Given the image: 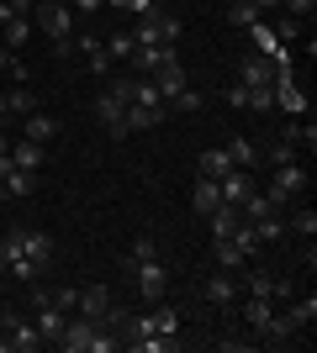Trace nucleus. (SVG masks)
<instances>
[{
  "mask_svg": "<svg viewBox=\"0 0 317 353\" xmlns=\"http://www.w3.org/2000/svg\"><path fill=\"white\" fill-rule=\"evenodd\" d=\"M53 348H64V353H111V348H122L106 327H95V322H85V316H69L64 322V338L53 343Z\"/></svg>",
  "mask_w": 317,
  "mask_h": 353,
  "instance_id": "1",
  "label": "nucleus"
},
{
  "mask_svg": "<svg viewBox=\"0 0 317 353\" xmlns=\"http://www.w3.org/2000/svg\"><path fill=\"white\" fill-rule=\"evenodd\" d=\"M32 27L43 32L48 43H69V37H75V11H69L64 0H37V11H32Z\"/></svg>",
  "mask_w": 317,
  "mask_h": 353,
  "instance_id": "2",
  "label": "nucleus"
},
{
  "mask_svg": "<svg viewBox=\"0 0 317 353\" xmlns=\"http://www.w3.org/2000/svg\"><path fill=\"white\" fill-rule=\"evenodd\" d=\"M127 274H133V285H137V295L143 301H164V290H169V269H164V259H143V264H127Z\"/></svg>",
  "mask_w": 317,
  "mask_h": 353,
  "instance_id": "3",
  "label": "nucleus"
},
{
  "mask_svg": "<svg viewBox=\"0 0 317 353\" xmlns=\"http://www.w3.org/2000/svg\"><path fill=\"white\" fill-rule=\"evenodd\" d=\"M0 190H6V201H21V195H32V190H37V174L16 169V163H11V148L0 153Z\"/></svg>",
  "mask_w": 317,
  "mask_h": 353,
  "instance_id": "4",
  "label": "nucleus"
},
{
  "mask_svg": "<svg viewBox=\"0 0 317 353\" xmlns=\"http://www.w3.org/2000/svg\"><path fill=\"white\" fill-rule=\"evenodd\" d=\"M275 69H286V63H270L265 53H249V59L238 63V85H249V90H270V85H275Z\"/></svg>",
  "mask_w": 317,
  "mask_h": 353,
  "instance_id": "5",
  "label": "nucleus"
},
{
  "mask_svg": "<svg viewBox=\"0 0 317 353\" xmlns=\"http://www.w3.org/2000/svg\"><path fill=\"white\" fill-rule=\"evenodd\" d=\"M16 259H32V264L48 274V264H53V237L43 232V227H21V253Z\"/></svg>",
  "mask_w": 317,
  "mask_h": 353,
  "instance_id": "6",
  "label": "nucleus"
},
{
  "mask_svg": "<svg viewBox=\"0 0 317 353\" xmlns=\"http://www.w3.org/2000/svg\"><path fill=\"white\" fill-rule=\"evenodd\" d=\"M122 117H127V101H117L111 90H101L95 95V121H101L111 137H127V127H122Z\"/></svg>",
  "mask_w": 317,
  "mask_h": 353,
  "instance_id": "7",
  "label": "nucleus"
},
{
  "mask_svg": "<svg viewBox=\"0 0 317 353\" xmlns=\"http://www.w3.org/2000/svg\"><path fill=\"white\" fill-rule=\"evenodd\" d=\"M0 322H6V338H11V348H16V353H37V348H43V338H37V327H32L27 316L6 311Z\"/></svg>",
  "mask_w": 317,
  "mask_h": 353,
  "instance_id": "8",
  "label": "nucleus"
},
{
  "mask_svg": "<svg viewBox=\"0 0 317 353\" xmlns=\"http://www.w3.org/2000/svg\"><path fill=\"white\" fill-rule=\"evenodd\" d=\"M175 59H180V53H175L169 43H153V48H133V69L143 74V79H153V74L164 69V63H175Z\"/></svg>",
  "mask_w": 317,
  "mask_h": 353,
  "instance_id": "9",
  "label": "nucleus"
},
{
  "mask_svg": "<svg viewBox=\"0 0 317 353\" xmlns=\"http://www.w3.org/2000/svg\"><path fill=\"white\" fill-rule=\"evenodd\" d=\"M201 295H206V306H238V295H243V285L238 280H233V274H227V269H217V274H211V280H206V290H201Z\"/></svg>",
  "mask_w": 317,
  "mask_h": 353,
  "instance_id": "10",
  "label": "nucleus"
},
{
  "mask_svg": "<svg viewBox=\"0 0 317 353\" xmlns=\"http://www.w3.org/2000/svg\"><path fill=\"white\" fill-rule=\"evenodd\" d=\"M217 190H222V206H243V201L254 195V174H249V169H227V174L217 179Z\"/></svg>",
  "mask_w": 317,
  "mask_h": 353,
  "instance_id": "11",
  "label": "nucleus"
},
{
  "mask_svg": "<svg viewBox=\"0 0 317 353\" xmlns=\"http://www.w3.org/2000/svg\"><path fill=\"white\" fill-rule=\"evenodd\" d=\"M106 306H111V290H106V285H90V290H79V306H75V316H85V322H95V327H101Z\"/></svg>",
  "mask_w": 317,
  "mask_h": 353,
  "instance_id": "12",
  "label": "nucleus"
},
{
  "mask_svg": "<svg viewBox=\"0 0 317 353\" xmlns=\"http://www.w3.org/2000/svg\"><path fill=\"white\" fill-rule=\"evenodd\" d=\"M43 159H48L43 143H32V137H16V143H11V163H16V169H27V174H37Z\"/></svg>",
  "mask_w": 317,
  "mask_h": 353,
  "instance_id": "13",
  "label": "nucleus"
},
{
  "mask_svg": "<svg viewBox=\"0 0 317 353\" xmlns=\"http://www.w3.org/2000/svg\"><path fill=\"white\" fill-rule=\"evenodd\" d=\"M249 37H254V53H265L270 63H286V48L275 43V32H270V21H265V16H259L254 27H249Z\"/></svg>",
  "mask_w": 317,
  "mask_h": 353,
  "instance_id": "14",
  "label": "nucleus"
},
{
  "mask_svg": "<svg viewBox=\"0 0 317 353\" xmlns=\"http://www.w3.org/2000/svg\"><path fill=\"white\" fill-rule=\"evenodd\" d=\"M153 90H159V101H175V95H180V90H185V69H180V59H175V63H164V69H159V74H153Z\"/></svg>",
  "mask_w": 317,
  "mask_h": 353,
  "instance_id": "15",
  "label": "nucleus"
},
{
  "mask_svg": "<svg viewBox=\"0 0 317 353\" xmlns=\"http://www.w3.org/2000/svg\"><path fill=\"white\" fill-rule=\"evenodd\" d=\"M21 137H32V143H53V137H59V121L53 117H43V111H32V117H21Z\"/></svg>",
  "mask_w": 317,
  "mask_h": 353,
  "instance_id": "16",
  "label": "nucleus"
},
{
  "mask_svg": "<svg viewBox=\"0 0 317 353\" xmlns=\"http://www.w3.org/2000/svg\"><path fill=\"white\" fill-rule=\"evenodd\" d=\"M191 206L201 211V216H211V211L222 206V190H217V179H206V174H196V190H191Z\"/></svg>",
  "mask_w": 317,
  "mask_h": 353,
  "instance_id": "17",
  "label": "nucleus"
},
{
  "mask_svg": "<svg viewBox=\"0 0 317 353\" xmlns=\"http://www.w3.org/2000/svg\"><path fill=\"white\" fill-rule=\"evenodd\" d=\"M259 332H265V343H275V348H286V343H296V322H291L286 311H275L270 322L259 327Z\"/></svg>",
  "mask_w": 317,
  "mask_h": 353,
  "instance_id": "18",
  "label": "nucleus"
},
{
  "mask_svg": "<svg viewBox=\"0 0 317 353\" xmlns=\"http://www.w3.org/2000/svg\"><path fill=\"white\" fill-rule=\"evenodd\" d=\"M227 159H233V169H259L265 153H259V143H249V137H233V143H227Z\"/></svg>",
  "mask_w": 317,
  "mask_h": 353,
  "instance_id": "19",
  "label": "nucleus"
},
{
  "mask_svg": "<svg viewBox=\"0 0 317 353\" xmlns=\"http://www.w3.org/2000/svg\"><path fill=\"white\" fill-rule=\"evenodd\" d=\"M286 232L307 237V243H312V237H317V211L307 206V201H296V206H291V221H286Z\"/></svg>",
  "mask_w": 317,
  "mask_h": 353,
  "instance_id": "20",
  "label": "nucleus"
},
{
  "mask_svg": "<svg viewBox=\"0 0 317 353\" xmlns=\"http://www.w3.org/2000/svg\"><path fill=\"white\" fill-rule=\"evenodd\" d=\"M211 253H217V269H227V274H238V269L249 264V259L238 253V243H233V237H211Z\"/></svg>",
  "mask_w": 317,
  "mask_h": 353,
  "instance_id": "21",
  "label": "nucleus"
},
{
  "mask_svg": "<svg viewBox=\"0 0 317 353\" xmlns=\"http://www.w3.org/2000/svg\"><path fill=\"white\" fill-rule=\"evenodd\" d=\"M32 111H37L32 85H11V90H6V117H32Z\"/></svg>",
  "mask_w": 317,
  "mask_h": 353,
  "instance_id": "22",
  "label": "nucleus"
},
{
  "mask_svg": "<svg viewBox=\"0 0 317 353\" xmlns=\"http://www.w3.org/2000/svg\"><path fill=\"white\" fill-rule=\"evenodd\" d=\"M227 169H233V159H227V148H206L196 159V174H206V179H222Z\"/></svg>",
  "mask_w": 317,
  "mask_h": 353,
  "instance_id": "23",
  "label": "nucleus"
},
{
  "mask_svg": "<svg viewBox=\"0 0 317 353\" xmlns=\"http://www.w3.org/2000/svg\"><path fill=\"white\" fill-rule=\"evenodd\" d=\"M254 232H259V243H280V237H286V216H280V211H259Z\"/></svg>",
  "mask_w": 317,
  "mask_h": 353,
  "instance_id": "24",
  "label": "nucleus"
},
{
  "mask_svg": "<svg viewBox=\"0 0 317 353\" xmlns=\"http://www.w3.org/2000/svg\"><path fill=\"white\" fill-rule=\"evenodd\" d=\"M291 322H296V332H307V327L317 322V295H291Z\"/></svg>",
  "mask_w": 317,
  "mask_h": 353,
  "instance_id": "25",
  "label": "nucleus"
},
{
  "mask_svg": "<svg viewBox=\"0 0 317 353\" xmlns=\"http://www.w3.org/2000/svg\"><path fill=\"white\" fill-rule=\"evenodd\" d=\"M243 316H249V327L259 332V327L275 316V301H270V295H249V301H243Z\"/></svg>",
  "mask_w": 317,
  "mask_h": 353,
  "instance_id": "26",
  "label": "nucleus"
},
{
  "mask_svg": "<svg viewBox=\"0 0 317 353\" xmlns=\"http://www.w3.org/2000/svg\"><path fill=\"white\" fill-rule=\"evenodd\" d=\"M127 322H133V311L117 306V301H111V306H106V316H101V327H106V332H111L117 343H127Z\"/></svg>",
  "mask_w": 317,
  "mask_h": 353,
  "instance_id": "27",
  "label": "nucleus"
},
{
  "mask_svg": "<svg viewBox=\"0 0 317 353\" xmlns=\"http://www.w3.org/2000/svg\"><path fill=\"white\" fill-rule=\"evenodd\" d=\"M238 206H217V211H211V216H206V227H211V237H233V227H238Z\"/></svg>",
  "mask_w": 317,
  "mask_h": 353,
  "instance_id": "28",
  "label": "nucleus"
},
{
  "mask_svg": "<svg viewBox=\"0 0 317 353\" xmlns=\"http://www.w3.org/2000/svg\"><path fill=\"white\" fill-rule=\"evenodd\" d=\"M133 353H180V338H169V332H148V338H137Z\"/></svg>",
  "mask_w": 317,
  "mask_h": 353,
  "instance_id": "29",
  "label": "nucleus"
},
{
  "mask_svg": "<svg viewBox=\"0 0 317 353\" xmlns=\"http://www.w3.org/2000/svg\"><path fill=\"white\" fill-rule=\"evenodd\" d=\"M233 243H238V253H243V259H254V253L265 248V243H259V232H254V221H249V216H243L238 227H233Z\"/></svg>",
  "mask_w": 317,
  "mask_h": 353,
  "instance_id": "30",
  "label": "nucleus"
},
{
  "mask_svg": "<svg viewBox=\"0 0 317 353\" xmlns=\"http://www.w3.org/2000/svg\"><path fill=\"white\" fill-rule=\"evenodd\" d=\"M275 43L286 48V43H302V32H307V21H296V16H275Z\"/></svg>",
  "mask_w": 317,
  "mask_h": 353,
  "instance_id": "31",
  "label": "nucleus"
},
{
  "mask_svg": "<svg viewBox=\"0 0 317 353\" xmlns=\"http://www.w3.org/2000/svg\"><path fill=\"white\" fill-rule=\"evenodd\" d=\"M259 21V11L254 6H249V0H233V6H227V27H238V32H249Z\"/></svg>",
  "mask_w": 317,
  "mask_h": 353,
  "instance_id": "32",
  "label": "nucleus"
},
{
  "mask_svg": "<svg viewBox=\"0 0 317 353\" xmlns=\"http://www.w3.org/2000/svg\"><path fill=\"white\" fill-rule=\"evenodd\" d=\"M0 32H6V43H11V53H16V48L32 37V16H11V21H6Z\"/></svg>",
  "mask_w": 317,
  "mask_h": 353,
  "instance_id": "33",
  "label": "nucleus"
},
{
  "mask_svg": "<svg viewBox=\"0 0 317 353\" xmlns=\"http://www.w3.org/2000/svg\"><path fill=\"white\" fill-rule=\"evenodd\" d=\"M153 322H159V332H169V338H180V311L164 306V301H153Z\"/></svg>",
  "mask_w": 317,
  "mask_h": 353,
  "instance_id": "34",
  "label": "nucleus"
},
{
  "mask_svg": "<svg viewBox=\"0 0 317 353\" xmlns=\"http://www.w3.org/2000/svg\"><path fill=\"white\" fill-rule=\"evenodd\" d=\"M106 53H111V59H133V32H111V37H106Z\"/></svg>",
  "mask_w": 317,
  "mask_h": 353,
  "instance_id": "35",
  "label": "nucleus"
},
{
  "mask_svg": "<svg viewBox=\"0 0 317 353\" xmlns=\"http://www.w3.org/2000/svg\"><path fill=\"white\" fill-rule=\"evenodd\" d=\"M201 105H206V95H201V90H191V85H185L180 95L169 101V111H201Z\"/></svg>",
  "mask_w": 317,
  "mask_h": 353,
  "instance_id": "36",
  "label": "nucleus"
},
{
  "mask_svg": "<svg viewBox=\"0 0 317 353\" xmlns=\"http://www.w3.org/2000/svg\"><path fill=\"white\" fill-rule=\"evenodd\" d=\"M48 301H53L59 311H69V316H75V306H79V290H75V285H59V290H48Z\"/></svg>",
  "mask_w": 317,
  "mask_h": 353,
  "instance_id": "37",
  "label": "nucleus"
},
{
  "mask_svg": "<svg viewBox=\"0 0 317 353\" xmlns=\"http://www.w3.org/2000/svg\"><path fill=\"white\" fill-rule=\"evenodd\" d=\"M249 295H270V301H275V274L254 269V274H249Z\"/></svg>",
  "mask_w": 317,
  "mask_h": 353,
  "instance_id": "38",
  "label": "nucleus"
},
{
  "mask_svg": "<svg viewBox=\"0 0 317 353\" xmlns=\"http://www.w3.org/2000/svg\"><path fill=\"white\" fill-rule=\"evenodd\" d=\"M143 259H159V243H153V237H137L133 253H127V264H143Z\"/></svg>",
  "mask_w": 317,
  "mask_h": 353,
  "instance_id": "39",
  "label": "nucleus"
},
{
  "mask_svg": "<svg viewBox=\"0 0 317 353\" xmlns=\"http://www.w3.org/2000/svg\"><path fill=\"white\" fill-rule=\"evenodd\" d=\"M270 163H275V169H280V163H296V143H286V137H280V143L270 148Z\"/></svg>",
  "mask_w": 317,
  "mask_h": 353,
  "instance_id": "40",
  "label": "nucleus"
},
{
  "mask_svg": "<svg viewBox=\"0 0 317 353\" xmlns=\"http://www.w3.org/2000/svg\"><path fill=\"white\" fill-rule=\"evenodd\" d=\"M286 6V16H296V21H307V16L317 11V0H280Z\"/></svg>",
  "mask_w": 317,
  "mask_h": 353,
  "instance_id": "41",
  "label": "nucleus"
},
{
  "mask_svg": "<svg viewBox=\"0 0 317 353\" xmlns=\"http://www.w3.org/2000/svg\"><path fill=\"white\" fill-rule=\"evenodd\" d=\"M6 6H11V16H32L37 11V0H6Z\"/></svg>",
  "mask_w": 317,
  "mask_h": 353,
  "instance_id": "42",
  "label": "nucleus"
},
{
  "mask_svg": "<svg viewBox=\"0 0 317 353\" xmlns=\"http://www.w3.org/2000/svg\"><path fill=\"white\" fill-rule=\"evenodd\" d=\"M106 0H69V11H101Z\"/></svg>",
  "mask_w": 317,
  "mask_h": 353,
  "instance_id": "43",
  "label": "nucleus"
},
{
  "mask_svg": "<svg viewBox=\"0 0 317 353\" xmlns=\"http://www.w3.org/2000/svg\"><path fill=\"white\" fill-rule=\"evenodd\" d=\"M249 6H254L259 16H270V11H280V0H249Z\"/></svg>",
  "mask_w": 317,
  "mask_h": 353,
  "instance_id": "44",
  "label": "nucleus"
},
{
  "mask_svg": "<svg viewBox=\"0 0 317 353\" xmlns=\"http://www.w3.org/2000/svg\"><path fill=\"white\" fill-rule=\"evenodd\" d=\"M6 21H11V6H6V0H0V27H6Z\"/></svg>",
  "mask_w": 317,
  "mask_h": 353,
  "instance_id": "45",
  "label": "nucleus"
},
{
  "mask_svg": "<svg viewBox=\"0 0 317 353\" xmlns=\"http://www.w3.org/2000/svg\"><path fill=\"white\" fill-rule=\"evenodd\" d=\"M6 274H11V264H6V253H0V280H6Z\"/></svg>",
  "mask_w": 317,
  "mask_h": 353,
  "instance_id": "46",
  "label": "nucleus"
}]
</instances>
